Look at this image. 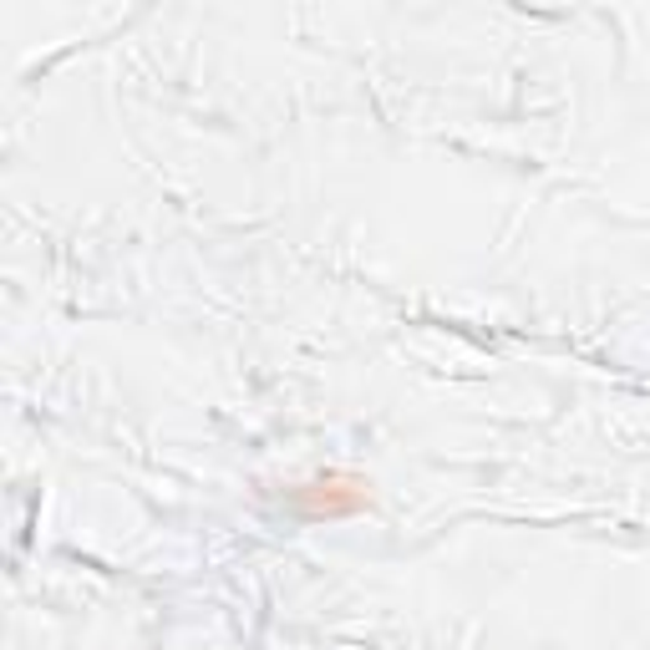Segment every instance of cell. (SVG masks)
Instances as JSON below:
<instances>
[{"mask_svg":"<svg viewBox=\"0 0 650 650\" xmlns=\"http://www.w3.org/2000/svg\"><path fill=\"white\" fill-rule=\"evenodd\" d=\"M305 518H351V513L372 509V483L357 473H321L295 493Z\"/></svg>","mask_w":650,"mask_h":650,"instance_id":"1","label":"cell"}]
</instances>
